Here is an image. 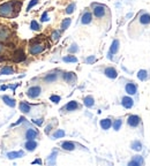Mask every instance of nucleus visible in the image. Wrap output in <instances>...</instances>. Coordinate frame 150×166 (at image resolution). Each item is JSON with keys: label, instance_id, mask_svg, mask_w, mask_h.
Here are the masks:
<instances>
[{"label": "nucleus", "instance_id": "nucleus-5", "mask_svg": "<svg viewBox=\"0 0 150 166\" xmlns=\"http://www.w3.org/2000/svg\"><path fill=\"white\" fill-rule=\"evenodd\" d=\"M127 126L129 128H139L142 127V120L139 115L136 114H130L127 118Z\"/></svg>", "mask_w": 150, "mask_h": 166}, {"label": "nucleus", "instance_id": "nucleus-45", "mask_svg": "<svg viewBox=\"0 0 150 166\" xmlns=\"http://www.w3.org/2000/svg\"><path fill=\"white\" fill-rule=\"evenodd\" d=\"M32 164H42V160L41 159H36V160L32 162Z\"/></svg>", "mask_w": 150, "mask_h": 166}, {"label": "nucleus", "instance_id": "nucleus-34", "mask_svg": "<svg viewBox=\"0 0 150 166\" xmlns=\"http://www.w3.org/2000/svg\"><path fill=\"white\" fill-rule=\"evenodd\" d=\"M63 61L64 62H77V58L74 55H66L63 58Z\"/></svg>", "mask_w": 150, "mask_h": 166}, {"label": "nucleus", "instance_id": "nucleus-37", "mask_svg": "<svg viewBox=\"0 0 150 166\" xmlns=\"http://www.w3.org/2000/svg\"><path fill=\"white\" fill-rule=\"evenodd\" d=\"M68 52H69V53H77V52H79V46H77V44L73 43V44L71 45V47L68 49Z\"/></svg>", "mask_w": 150, "mask_h": 166}, {"label": "nucleus", "instance_id": "nucleus-32", "mask_svg": "<svg viewBox=\"0 0 150 166\" xmlns=\"http://www.w3.org/2000/svg\"><path fill=\"white\" fill-rule=\"evenodd\" d=\"M65 133L63 129H58V130H55L53 134H52V138L53 140H57V138H61V137H64L65 136Z\"/></svg>", "mask_w": 150, "mask_h": 166}, {"label": "nucleus", "instance_id": "nucleus-3", "mask_svg": "<svg viewBox=\"0 0 150 166\" xmlns=\"http://www.w3.org/2000/svg\"><path fill=\"white\" fill-rule=\"evenodd\" d=\"M91 9H92V15L98 20L104 19L107 14H110V10L106 6L103 4H98V2L91 4Z\"/></svg>", "mask_w": 150, "mask_h": 166}, {"label": "nucleus", "instance_id": "nucleus-17", "mask_svg": "<svg viewBox=\"0 0 150 166\" xmlns=\"http://www.w3.org/2000/svg\"><path fill=\"white\" fill-rule=\"evenodd\" d=\"M61 148L66 151H73L76 148V144L74 142H71V141H65V142L61 143Z\"/></svg>", "mask_w": 150, "mask_h": 166}, {"label": "nucleus", "instance_id": "nucleus-23", "mask_svg": "<svg viewBox=\"0 0 150 166\" xmlns=\"http://www.w3.org/2000/svg\"><path fill=\"white\" fill-rule=\"evenodd\" d=\"M14 61L16 62H20L22 60H24L25 59V55H24V52L22 51V50H17V51H15L14 53Z\"/></svg>", "mask_w": 150, "mask_h": 166}, {"label": "nucleus", "instance_id": "nucleus-18", "mask_svg": "<svg viewBox=\"0 0 150 166\" xmlns=\"http://www.w3.org/2000/svg\"><path fill=\"white\" fill-rule=\"evenodd\" d=\"M99 124H100L102 129L107 130V129H110V128L112 127V120H111V119H108V118H106V119H102V120H100V122H99Z\"/></svg>", "mask_w": 150, "mask_h": 166}, {"label": "nucleus", "instance_id": "nucleus-25", "mask_svg": "<svg viewBox=\"0 0 150 166\" xmlns=\"http://www.w3.org/2000/svg\"><path fill=\"white\" fill-rule=\"evenodd\" d=\"M83 103L86 105L87 107H92L94 105H95V99H94V97L92 96H87L86 98L83 99Z\"/></svg>", "mask_w": 150, "mask_h": 166}, {"label": "nucleus", "instance_id": "nucleus-21", "mask_svg": "<svg viewBox=\"0 0 150 166\" xmlns=\"http://www.w3.org/2000/svg\"><path fill=\"white\" fill-rule=\"evenodd\" d=\"M37 142L35 141V140H28L27 142H25V144H24V148L28 150V151H33L36 148H37Z\"/></svg>", "mask_w": 150, "mask_h": 166}, {"label": "nucleus", "instance_id": "nucleus-1", "mask_svg": "<svg viewBox=\"0 0 150 166\" xmlns=\"http://www.w3.org/2000/svg\"><path fill=\"white\" fill-rule=\"evenodd\" d=\"M150 25V13L146 9H141L138 13V15L133 19L129 23L128 32L132 38H135V36H140L147 27Z\"/></svg>", "mask_w": 150, "mask_h": 166}, {"label": "nucleus", "instance_id": "nucleus-30", "mask_svg": "<svg viewBox=\"0 0 150 166\" xmlns=\"http://www.w3.org/2000/svg\"><path fill=\"white\" fill-rule=\"evenodd\" d=\"M71 23H72V19H69V17L64 19V20H63V22H61V31L67 30V28L71 25Z\"/></svg>", "mask_w": 150, "mask_h": 166}, {"label": "nucleus", "instance_id": "nucleus-10", "mask_svg": "<svg viewBox=\"0 0 150 166\" xmlns=\"http://www.w3.org/2000/svg\"><path fill=\"white\" fill-rule=\"evenodd\" d=\"M104 74H105L106 77L112 79V80H114V79L118 77V72H117V69L114 67H106L104 69Z\"/></svg>", "mask_w": 150, "mask_h": 166}, {"label": "nucleus", "instance_id": "nucleus-15", "mask_svg": "<svg viewBox=\"0 0 150 166\" xmlns=\"http://www.w3.org/2000/svg\"><path fill=\"white\" fill-rule=\"evenodd\" d=\"M138 77L140 81H148L150 79V69H140L138 72Z\"/></svg>", "mask_w": 150, "mask_h": 166}, {"label": "nucleus", "instance_id": "nucleus-19", "mask_svg": "<svg viewBox=\"0 0 150 166\" xmlns=\"http://www.w3.org/2000/svg\"><path fill=\"white\" fill-rule=\"evenodd\" d=\"M130 149L132 150H134V151H141L142 149H143V144H142V142L139 141V140H135V141H133L132 143H130Z\"/></svg>", "mask_w": 150, "mask_h": 166}, {"label": "nucleus", "instance_id": "nucleus-16", "mask_svg": "<svg viewBox=\"0 0 150 166\" xmlns=\"http://www.w3.org/2000/svg\"><path fill=\"white\" fill-rule=\"evenodd\" d=\"M77 108H80V105L75 100H72V102H68V103L65 105L64 110L67 111V112H73V111H76Z\"/></svg>", "mask_w": 150, "mask_h": 166}, {"label": "nucleus", "instance_id": "nucleus-40", "mask_svg": "<svg viewBox=\"0 0 150 166\" xmlns=\"http://www.w3.org/2000/svg\"><path fill=\"white\" fill-rule=\"evenodd\" d=\"M84 61L87 62V63H94V62L96 61V57L95 55H90V57H88Z\"/></svg>", "mask_w": 150, "mask_h": 166}, {"label": "nucleus", "instance_id": "nucleus-13", "mask_svg": "<svg viewBox=\"0 0 150 166\" xmlns=\"http://www.w3.org/2000/svg\"><path fill=\"white\" fill-rule=\"evenodd\" d=\"M144 164V159H143V156H134L132 158V160L128 163L129 166H140V165H143Z\"/></svg>", "mask_w": 150, "mask_h": 166}, {"label": "nucleus", "instance_id": "nucleus-31", "mask_svg": "<svg viewBox=\"0 0 150 166\" xmlns=\"http://www.w3.org/2000/svg\"><path fill=\"white\" fill-rule=\"evenodd\" d=\"M60 36H61V31L59 30H54L52 33H51V39L53 43H57V42L60 39Z\"/></svg>", "mask_w": 150, "mask_h": 166}, {"label": "nucleus", "instance_id": "nucleus-24", "mask_svg": "<svg viewBox=\"0 0 150 166\" xmlns=\"http://www.w3.org/2000/svg\"><path fill=\"white\" fill-rule=\"evenodd\" d=\"M19 107H20V111H21L22 113L27 114L30 112V105L28 103H25V102H21L20 105H19Z\"/></svg>", "mask_w": 150, "mask_h": 166}, {"label": "nucleus", "instance_id": "nucleus-33", "mask_svg": "<svg viewBox=\"0 0 150 166\" xmlns=\"http://www.w3.org/2000/svg\"><path fill=\"white\" fill-rule=\"evenodd\" d=\"M57 151H53L51 155L49 156V158H47V164H50V165H54L55 164V158H57Z\"/></svg>", "mask_w": 150, "mask_h": 166}, {"label": "nucleus", "instance_id": "nucleus-22", "mask_svg": "<svg viewBox=\"0 0 150 166\" xmlns=\"http://www.w3.org/2000/svg\"><path fill=\"white\" fill-rule=\"evenodd\" d=\"M58 80V74L55 72L53 73H50V74H47L45 77H44V81L46 83H52V82H55Z\"/></svg>", "mask_w": 150, "mask_h": 166}, {"label": "nucleus", "instance_id": "nucleus-44", "mask_svg": "<svg viewBox=\"0 0 150 166\" xmlns=\"http://www.w3.org/2000/svg\"><path fill=\"white\" fill-rule=\"evenodd\" d=\"M51 129H52V124H49V126L45 128V133H46V134H50Z\"/></svg>", "mask_w": 150, "mask_h": 166}, {"label": "nucleus", "instance_id": "nucleus-38", "mask_svg": "<svg viewBox=\"0 0 150 166\" xmlns=\"http://www.w3.org/2000/svg\"><path fill=\"white\" fill-rule=\"evenodd\" d=\"M60 99H61L60 96H57V95H52V96L50 97V100L53 102L54 104H58L59 102H60Z\"/></svg>", "mask_w": 150, "mask_h": 166}, {"label": "nucleus", "instance_id": "nucleus-14", "mask_svg": "<svg viewBox=\"0 0 150 166\" xmlns=\"http://www.w3.org/2000/svg\"><path fill=\"white\" fill-rule=\"evenodd\" d=\"M63 79H64L65 82L69 83V84H73V83L76 82V75H75V73H73V72L65 73L64 75H63Z\"/></svg>", "mask_w": 150, "mask_h": 166}, {"label": "nucleus", "instance_id": "nucleus-39", "mask_svg": "<svg viewBox=\"0 0 150 166\" xmlns=\"http://www.w3.org/2000/svg\"><path fill=\"white\" fill-rule=\"evenodd\" d=\"M38 4V0H31L30 2H29V5H28V7H27V12H29V10L31 9L33 6H36Z\"/></svg>", "mask_w": 150, "mask_h": 166}, {"label": "nucleus", "instance_id": "nucleus-35", "mask_svg": "<svg viewBox=\"0 0 150 166\" xmlns=\"http://www.w3.org/2000/svg\"><path fill=\"white\" fill-rule=\"evenodd\" d=\"M30 28H31V30H33V31L41 30V25L38 24V22H37V21H35V20L31 21V23H30Z\"/></svg>", "mask_w": 150, "mask_h": 166}, {"label": "nucleus", "instance_id": "nucleus-7", "mask_svg": "<svg viewBox=\"0 0 150 166\" xmlns=\"http://www.w3.org/2000/svg\"><path fill=\"white\" fill-rule=\"evenodd\" d=\"M119 46H120V42H119V39H114V41L112 42V44H111V46H110V51L107 53V58H108L110 60H113V55L118 53Z\"/></svg>", "mask_w": 150, "mask_h": 166}, {"label": "nucleus", "instance_id": "nucleus-27", "mask_svg": "<svg viewBox=\"0 0 150 166\" xmlns=\"http://www.w3.org/2000/svg\"><path fill=\"white\" fill-rule=\"evenodd\" d=\"M2 100H4V103L6 104V105H8L9 107H14L16 105L15 100L13 98H11V97H8V96H4L2 97Z\"/></svg>", "mask_w": 150, "mask_h": 166}, {"label": "nucleus", "instance_id": "nucleus-9", "mask_svg": "<svg viewBox=\"0 0 150 166\" xmlns=\"http://www.w3.org/2000/svg\"><path fill=\"white\" fill-rule=\"evenodd\" d=\"M91 21H92V13H91V12H89V10L83 12V14H82V15H81V17H80V22H81V24H83V25L90 24V23H91Z\"/></svg>", "mask_w": 150, "mask_h": 166}, {"label": "nucleus", "instance_id": "nucleus-26", "mask_svg": "<svg viewBox=\"0 0 150 166\" xmlns=\"http://www.w3.org/2000/svg\"><path fill=\"white\" fill-rule=\"evenodd\" d=\"M24 156V152L23 151H12V152H8L7 154V157L9 159H15V158H20V157H23Z\"/></svg>", "mask_w": 150, "mask_h": 166}, {"label": "nucleus", "instance_id": "nucleus-4", "mask_svg": "<svg viewBox=\"0 0 150 166\" xmlns=\"http://www.w3.org/2000/svg\"><path fill=\"white\" fill-rule=\"evenodd\" d=\"M124 88H125V91L127 92V95L129 96H138L139 92V88H138V84L133 81H126L124 84Z\"/></svg>", "mask_w": 150, "mask_h": 166}, {"label": "nucleus", "instance_id": "nucleus-46", "mask_svg": "<svg viewBox=\"0 0 150 166\" xmlns=\"http://www.w3.org/2000/svg\"><path fill=\"white\" fill-rule=\"evenodd\" d=\"M6 89H7V87H6V85H2V87H1V90H6Z\"/></svg>", "mask_w": 150, "mask_h": 166}, {"label": "nucleus", "instance_id": "nucleus-2", "mask_svg": "<svg viewBox=\"0 0 150 166\" xmlns=\"http://www.w3.org/2000/svg\"><path fill=\"white\" fill-rule=\"evenodd\" d=\"M21 2L19 1H8L0 5V16L2 17H11L14 16L20 9Z\"/></svg>", "mask_w": 150, "mask_h": 166}, {"label": "nucleus", "instance_id": "nucleus-11", "mask_svg": "<svg viewBox=\"0 0 150 166\" xmlns=\"http://www.w3.org/2000/svg\"><path fill=\"white\" fill-rule=\"evenodd\" d=\"M11 38V31L6 27H0V42H7Z\"/></svg>", "mask_w": 150, "mask_h": 166}, {"label": "nucleus", "instance_id": "nucleus-28", "mask_svg": "<svg viewBox=\"0 0 150 166\" xmlns=\"http://www.w3.org/2000/svg\"><path fill=\"white\" fill-rule=\"evenodd\" d=\"M14 73V68L13 67H9V66H5L1 71H0V74L1 75H11Z\"/></svg>", "mask_w": 150, "mask_h": 166}, {"label": "nucleus", "instance_id": "nucleus-41", "mask_svg": "<svg viewBox=\"0 0 150 166\" xmlns=\"http://www.w3.org/2000/svg\"><path fill=\"white\" fill-rule=\"evenodd\" d=\"M49 20H50V19H49L47 12H44L43 14H42V16H41V21H42V22H47Z\"/></svg>", "mask_w": 150, "mask_h": 166}, {"label": "nucleus", "instance_id": "nucleus-8", "mask_svg": "<svg viewBox=\"0 0 150 166\" xmlns=\"http://www.w3.org/2000/svg\"><path fill=\"white\" fill-rule=\"evenodd\" d=\"M42 92V88L41 87H38V85H33L31 88H29L28 89V91H27V96L29 97V98H37L39 95Z\"/></svg>", "mask_w": 150, "mask_h": 166}, {"label": "nucleus", "instance_id": "nucleus-43", "mask_svg": "<svg viewBox=\"0 0 150 166\" xmlns=\"http://www.w3.org/2000/svg\"><path fill=\"white\" fill-rule=\"evenodd\" d=\"M24 120H25V119H24V116H21V118H20L19 120H17V122H15V124H12V127H13V126H16V124H21V122H23Z\"/></svg>", "mask_w": 150, "mask_h": 166}, {"label": "nucleus", "instance_id": "nucleus-6", "mask_svg": "<svg viewBox=\"0 0 150 166\" xmlns=\"http://www.w3.org/2000/svg\"><path fill=\"white\" fill-rule=\"evenodd\" d=\"M44 50H45V45L43 43H32L29 46V53L32 55L41 54L42 52H44Z\"/></svg>", "mask_w": 150, "mask_h": 166}, {"label": "nucleus", "instance_id": "nucleus-12", "mask_svg": "<svg viewBox=\"0 0 150 166\" xmlns=\"http://www.w3.org/2000/svg\"><path fill=\"white\" fill-rule=\"evenodd\" d=\"M121 105L125 107V108H132L134 106V99L129 96H124L121 98Z\"/></svg>", "mask_w": 150, "mask_h": 166}, {"label": "nucleus", "instance_id": "nucleus-42", "mask_svg": "<svg viewBox=\"0 0 150 166\" xmlns=\"http://www.w3.org/2000/svg\"><path fill=\"white\" fill-rule=\"evenodd\" d=\"M43 121L44 120L42 118H41V119H33V120H32V122L36 124L37 126H42V124H43Z\"/></svg>", "mask_w": 150, "mask_h": 166}, {"label": "nucleus", "instance_id": "nucleus-29", "mask_svg": "<svg viewBox=\"0 0 150 166\" xmlns=\"http://www.w3.org/2000/svg\"><path fill=\"white\" fill-rule=\"evenodd\" d=\"M121 126H122V119H121V118H119V119H116V120H114V122L112 124V127H113V129H114L116 132L120 130Z\"/></svg>", "mask_w": 150, "mask_h": 166}, {"label": "nucleus", "instance_id": "nucleus-36", "mask_svg": "<svg viewBox=\"0 0 150 166\" xmlns=\"http://www.w3.org/2000/svg\"><path fill=\"white\" fill-rule=\"evenodd\" d=\"M75 8H76V5H75V2H73V4H71V5L67 6V8H66L65 12H66V14H73Z\"/></svg>", "mask_w": 150, "mask_h": 166}, {"label": "nucleus", "instance_id": "nucleus-20", "mask_svg": "<svg viewBox=\"0 0 150 166\" xmlns=\"http://www.w3.org/2000/svg\"><path fill=\"white\" fill-rule=\"evenodd\" d=\"M37 136H38V132H37L36 129L29 128V129L25 132V138H27V140H35Z\"/></svg>", "mask_w": 150, "mask_h": 166}, {"label": "nucleus", "instance_id": "nucleus-47", "mask_svg": "<svg viewBox=\"0 0 150 166\" xmlns=\"http://www.w3.org/2000/svg\"><path fill=\"white\" fill-rule=\"evenodd\" d=\"M2 51V45H1V44H0V52Z\"/></svg>", "mask_w": 150, "mask_h": 166}]
</instances>
